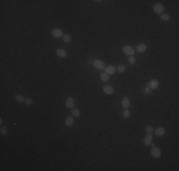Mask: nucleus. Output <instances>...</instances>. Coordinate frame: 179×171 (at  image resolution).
Returning a JSON list of instances; mask_svg holds the SVG:
<instances>
[{"mask_svg": "<svg viewBox=\"0 0 179 171\" xmlns=\"http://www.w3.org/2000/svg\"><path fill=\"white\" fill-rule=\"evenodd\" d=\"M151 154L153 158L155 159H159L161 157V150L158 147H152V151H151Z\"/></svg>", "mask_w": 179, "mask_h": 171, "instance_id": "1", "label": "nucleus"}, {"mask_svg": "<svg viewBox=\"0 0 179 171\" xmlns=\"http://www.w3.org/2000/svg\"><path fill=\"white\" fill-rule=\"evenodd\" d=\"M93 66H94V68H96V69H99V70H102V69L105 68V64L101 60H95L93 62Z\"/></svg>", "mask_w": 179, "mask_h": 171, "instance_id": "2", "label": "nucleus"}, {"mask_svg": "<svg viewBox=\"0 0 179 171\" xmlns=\"http://www.w3.org/2000/svg\"><path fill=\"white\" fill-rule=\"evenodd\" d=\"M52 35L54 36V37H55V38H60V37H62L63 36V33H62V31L60 30V29H53L52 30Z\"/></svg>", "mask_w": 179, "mask_h": 171, "instance_id": "3", "label": "nucleus"}, {"mask_svg": "<svg viewBox=\"0 0 179 171\" xmlns=\"http://www.w3.org/2000/svg\"><path fill=\"white\" fill-rule=\"evenodd\" d=\"M123 51L126 54L131 55V56L134 55V53H135V50H134L132 47H130V46H125V47H123Z\"/></svg>", "mask_w": 179, "mask_h": 171, "instance_id": "4", "label": "nucleus"}, {"mask_svg": "<svg viewBox=\"0 0 179 171\" xmlns=\"http://www.w3.org/2000/svg\"><path fill=\"white\" fill-rule=\"evenodd\" d=\"M74 104H75V101L73 98L72 97H69L66 100V106L67 108H73L74 107Z\"/></svg>", "mask_w": 179, "mask_h": 171, "instance_id": "5", "label": "nucleus"}, {"mask_svg": "<svg viewBox=\"0 0 179 171\" xmlns=\"http://www.w3.org/2000/svg\"><path fill=\"white\" fill-rule=\"evenodd\" d=\"M152 143V133H147V135L144 138V144L146 146H150Z\"/></svg>", "mask_w": 179, "mask_h": 171, "instance_id": "6", "label": "nucleus"}, {"mask_svg": "<svg viewBox=\"0 0 179 171\" xmlns=\"http://www.w3.org/2000/svg\"><path fill=\"white\" fill-rule=\"evenodd\" d=\"M158 86H159V82L157 80H152V81H150V83L148 85V87L151 90H155V89L158 88Z\"/></svg>", "mask_w": 179, "mask_h": 171, "instance_id": "7", "label": "nucleus"}, {"mask_svg": "<svg viewBox=\"0 0 179 171\" xmlns=\"http://www.w3.org/2000/svg\"><path fill=\"white\" fill-rule=\"evenodd\" d=\"M153 11L156 13H162L164 11V6L162 4H155L153 7Z\"/></svg>", "mask_w": 179, "mask_h": 171, "instance_id": "8", "label": "nucleus"}, {"mask_svg": "<svg viewBox=\"0 0 179 171\" xmlns=\"http://www.w3.org/2000/svg\"><path fill=\"white\" fill-rule=\"evenodd\" d=\"M131 105V102H130V99L128 97H124L121 101V106H123L124 108H128Z\"/></svg>", "mask_w": 179, "mask_h": 171, "instance_id": "9", "label": "nucleus"}, {"mask_svg": "<svg viewBox=\"0 0 179 171\" xmlns=\"http://www.w3.org/2000/svg\"><path fill=\"white\" fill-rule=\"evenodd\" d=\"M116 71V68H114L113 66H108L105 68V72L107 74H114Z\"/></svg>", "mask_w": 179, "mask_h": 171, "instance_id": "10", "label": "nucleus"}, {"mask_svg": "<svg viewBox=\"0 0 179 171\" xmlns=\"http://www.w3.org/2000/svg\"><path fill=\"white\" fill-rule=\"evenodd\" d=\"M56 53H57L58 56L61 57V58H64V57L67 56V51H66L65 49H56Z\"/></svg>", "mask_w": 179, "mask_h": 171, "instance_id": "11", "label": "nucleus"}, {"mask_svg": "<svg viewBox=\"0 0 179 171\" xmlns=\"http://www.w3.org/2000/svg\"><path fill=\"white\" fill-rule=\"evenodd\" d=\"M103 91H104L106 94H112V93L114 92V90H113V88L111 87V86H105V87L103 88Z\"/></svg>", "mask_w": 179, "mask_h": 171, "instance_id": "12", "label": "nucleus"}, {"mask_svg": "<svg viewBox=\"0 0 179 171\" xmlns=\"http://www.w3.org/2000/svg\"><path fill=\"white\" fill-rule=\"evenodd\" d=\"M146 49H147V45L146 44H140V45H138L136 47V51L140 52V53L146 51Z\"/></svg>", "mask_w": 179, "mask_h": 171, "instance_id": "13", "label": "nucleus"}, {"mask_svg": "<svg viewBox=\"0 0 179 171\" xmlns=\"http://www.w3.org/2000/svg\"><path fill=\"white\" fill-rule=\"evenodd\" d=\"M165 132H166V130H165L164 127H158L156 130L154 131V134L156 136H163L165 134Z\"/></svg>", "mask_w": 179, "mask_h": 171, "instance_id": "14", "label": "nucleus"}, {"mask_svg": "<svg viewBox=\"0 0 179 171\" xmlns=\"http://www.w3.org/2000/svg\"><path fill=\"white\" fill-rule=\"evenodd\" d=\"M65 125H67V126H72V125H73V117L72 116H70V117H68L67 119H66Z\"/></svg>", "mask_w": 179, "mask_h": 171, "instance_id": "15", "label": "nucleus"}, {"mask_svg": "<svg viewBox=\"0 0 179 171\" xmlns=\"http://www.w3.org/2000/svg\"><path fill=\"white\" fill-rule=\"evenodd\" d=\"M14 100H15V101H16L17 103L25 102V99H24L23 95H21V94H16V95L14 96Z\"/></svg>", "mask_w": 179, "mask_h": 171, "instance_id": "16", "label": "nucleus"}, {"mask_svg": "<svg viewBox=\"0 0 179 171\" xmlns=\"http://www.w3.org/2000/svg\"><path fill=\"white\" fill-rule=\"evenodd\" d=\"M100 77H101V80H102V81H104V82H108V81L110 80L109 74H107L106 72H103V73H101Z\"/></svg>", "mask_w": 179, "mask_h": 171, "instance_id": "17", "label": "nucleus"}, {"mask_svg": "<svg viewBox=\"0 0 179 171\" xmlns=\"http://www.w3.org/2000/svg\"><path fill=\"white\" fill-rule=\"evenodd\" d=\"M72 115L73 117H79V116H80V111H79V109H77V108H72Z\"/></svg>", "mask_w": 179, "mask_h": 171, "instance_id": "18", "label": "nucleus"}, {"mask_svg": "<svg viewBox=\"0 0 179 171\" xmlns=\"http://www.w3.org/2000/svg\"><path fill=\"white\" fill-rule=\"evenodd\" d=\"M160 18L163 20V21H169L170 20V15L168 13H162L160 15Z\"/></svg>", "mask_w": 179, "mask_h": 171, "instance_id": "19", "label": "nucleus"}, {"mask_svg": "<svg viewBox=\"0 0 179 171\" xmlns=\"http://www.w3.org/2000/svg\"><path fill=\"white\" fill-rule=\"evenodd\" d=\"M117 70L120 72V73H124L126 71V66L125 65H119L118 68H117Z\"/></svg>", "mask_w": 179, "mask_h": 171, "instance_id": "20", "label": "nucleus"}, {"mask_svg": "<svg viewBox=\"0 0 179 171\" xmlns=\"http://www.w3.org/2000/svg\"><path fill=\"white\" fill-rule=\"evenodd\" d=\"M123 116L125 118H129L131 116V111L128 109V108H125L123 111Z\"/></svg>", "mask_w": 179, "mask_h": 171, "instance_id": "21", "label": "nucleus"}, {"mask_svg": "<svg viewBox=\"0 0 179 171\" xmlns=\"http://www.w3.org/2000/svg\"><path fill=\"white\" fill-rule=\"evenodd\" d=\"M128 61H129V63H130V64L134 65V64H135V62H136V58H135V57H134V55H132V56L129 57Z\"/></svg>", "mask_w": 179, "mask_h": 171, "instance_id": "22", "label": "nucleus"}, {"mask_svg": "<svg viewBox=\"0 0 179 171\" xmlns=\"http://www.w3.org/2000/svg\"><path fill=\"white\" fill-rule=\"evenodd\" d=\"M0 133H1L2 135H6V134L8 133L7 128H6V127H4V126H1V128H0Z\"/></svg>", "mask_w": 179, "mask_h": 171, "instance_id": "23", "label": "nucleus"}, {"mask_svg": "<svg viewBox=\"0 0 179 171\" xmlns=\"http://www.w3.org/2000/svg\"><path fill=\"white\" fill-rule=\"evenodd\" d=\"M63 37H64V41H65L66 43H70L71 40H72V38H71V36H70L69 34H65Z\"/></svg>", "mask_w": 179, "mask_h": 171, "instance_id": "24", "label": "nucleus"}, {"mask_svg": "<svg viewBox=\"0 0 179 171\" xmlns=\"http://www.w3.org/2000/svg\"><path fill=\"white\" fill-rule=\"evenodd\" d=\"M146 131H147V133H152V132L153 131L152 126V125H147V126H146Z\"/></svg>", "mask_w": 179, "mask_h": 171, "instance_id": "25", "label": "nucleus"}, {"mask_svg": "<svg viewBox=\"0 0 179 171\" xmlns=\"http://www.w3.org/2000/svg\"><path fill=\"white\" fill-rule=\"evenodd\" d=\"M25 103H26L27 105H32V104H33V101H32V99L28 98V99H26V100H25Z\"/></svg>", "mask_w": 179, "mask_h": 171, "instance_id": "26", "label": "nucleus"}, {"mask_svg": "<svg viewBox=\"0 0 179 171\" xmlns=\"http://www.w3.org/2000/svg\"><path fill=\"white\" fill-rule=\"evenodd\" d=\"M145 91L147 92V93H150V92H151V89H150L149 87H146V88H145Z\"/></svg>", "mask_w": 179, "mask_h": 171, "instance_id": "27", "label": "nucleus"}, {"mask_svg": "<svg viewBox=\"0 0 179 171\" xmlns=\"http://www.w3.org/2000/svg\"><path fill=\"white\" fill-rule=\"evenodd\" d=\"M0 125H3V120L2 119H0Z\"/></svg>", "mask_w": 179, "mask_h": 171, "instance_id": "28", "label": "nucleus"}]
</instances>
